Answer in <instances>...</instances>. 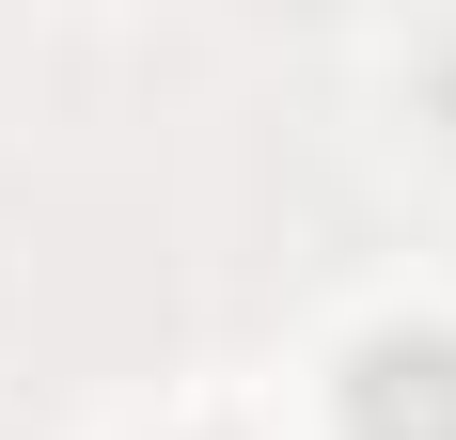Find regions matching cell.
Segmentation results:
<instances>
[{"label": "cell", "instance_id": "1", "mask_svg": "<svg viewBox=\"0 0 456 440\" xmlns=\"http://www.w3.org/2000/svg\"><path fill=\"white\" fill-rule=\"evenodd\" d=\"M330 394H346V440H456V330H425V314L362 330Z\"/></svg>", "mask_w": 456, "mask_h": 440}, {"label": "cell", "instance_id": "2", "mask_svg": "<svg viewBox=\"0 0 456 440\" xmlns=\"http://www.w3.org/2000/svg\"><path fill=\"white\" fill-rule=\"evenodd\" d=\"M425 94H441V110H456V32H441V47H425Z\"/></svg>", "mask_w": 456, "mask_h": 440}]
</instances>
